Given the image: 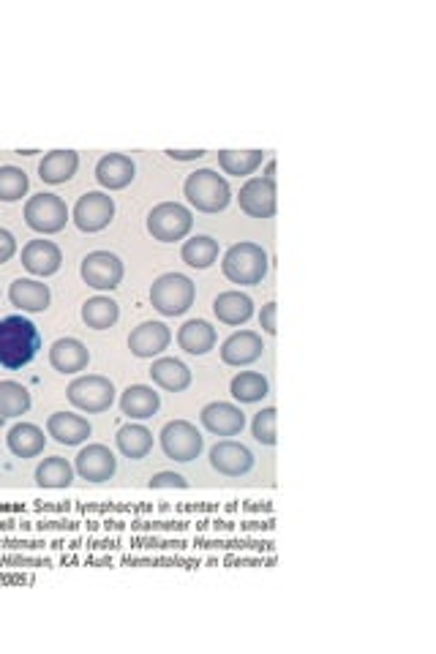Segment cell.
<instances>
[{
  "instance_id": "6da1fadb",
  "label": "cell",
  "mask_w": 436,
  "mask_h": 654,
  "mask_svg": "<svg viewBox=\"0 0 436 654\" xmlns=\"http://www.w3.org/2000/svg\"><path fill=\"white\" fill-rule=\"evenodd\" d=\"M41 349L39 325L25 314H11L0 319V368L22 371L30 366Z\"/></svg>"
},
{
  "instance_id": "7a4b0ae2",
  "label": "cell",
  "mask_w": 436,
  "mask_h": 654,
  "mask_svg": "<svg viewBox=\"0 0 436 654\" xmlns=\"http://www.w3.org/2000/svg\"><path fill=\"white\" fill-rule=\"evenodd\" d=\"M268 268V251L259 246V243H251V240L235 243L224 254V259H221L224 276L232 284H240V287H257V284H262V278L268 276Z\"/></svg>"
},
{
  "instance_id": "3957f363",
  "label": "cell",
  "mask_w": 436,
  "mask_h": 654,
  "mask_svg": "<svg viewBox=\"0 0 436 654\" xmlns=\"http://www.w3.org/2000/svg\"><path fill=\"white\" fill-rule=\"evenodd\" d=\"M183 194L189 199L191 208L199 213H221L232 202V189L224 175H218L216 169H197L191 172L183 183Z\"/></svg>"
},
{
  "instance_id": "277c9868",
  "label": "cell",
  "mask_w": 436,
  "mask_h": 654,
  "mask_svg": "<svg viewBox=\"0 0 436 654\" xmlns=\"http://www.w3.org/2000/svg\"><path fill=\"white\" fill-rule=\"evenodd\" d=\"M197 300V284L183 273H164L150 287V306L161 317H180L186 314Z\"/></svg>"
},
{
  "instance_id": "5b68a950",
  "label": "cell",
  "mask_w": 436,
  "mask_h": 654,
  "mask_svg": "<svg viewBox=\"0 0 436 654\" xmlns=\"http://www.w3.org/2000/svg\"><path fill=\"white\" fill-rule=\"evenodd\" d=\"M22 216H25V224H28L33 232H39V235H55L60 229H66L71 210L63 197L50 194V191H41V194H33V197L25 202Z\"/></svg>"
},
{
  "instance_id": "8992f818",
  "label": "cell",
  "mask_w": 436,
  "mask_h": 654,
  "mask_svg": "<svg viewBox=\"0 0 436 654\" xmlns=\"http://www.w3.org/2000/svg\"><path fill=\"white\" fill-rule=\"evenodd\" d=\"M66 398L74 409L85 415H101L115 404V385L101 374H85L66 387Z\"/></svg>"
},
{
  "instance_id": "52a82bcc",
  "label": "cell",
  "mask_w": 436,
  "mask_h": 654,
  "mask_svg": "<svg viewBox=\"0 0 436 654\" xmlns=\"http://www.w3.org/2000/svg\"><path fill=\"white\" fill-rule=\"evenodd\" d=\"M194 229V213L180 202H159L148 213V232L159 243H178Z\"/></svg>"
},
{
  "instance_id": "ba28073f",
  "label": "cell",
  "mask_w": 436,
  "mask_h": 654,
  "mask_svg": "<svg viewBox=\"0 0 436 654\" xmlns=\"http://www.w3.org/2000/svg\"><path fill=\"white\" fill-rule=\"evenodd\" d=\"M159 442L164 456L178 461V464H189V461L199 458V453H202L205 436L199 434V428L194 423H189V420H169L167 426L161 428Z\"/></svg>"
},
{
  "instance_id": "9c48e42d",
  "label": "cell",
  "mask_w": 436,
  "mask_h": 654,
  "mask_svg": "<svg viewBox=\"0 0 436 654\" xmlns=\"http://www.w3.org/2000/svg\"><path fill=\"white\" fill-rule=\"evenodd\" d=\"M123 259L112 251H90L88 257L82 259L80 276L88 287L99 289V292H112L120 287L123 281Z\"/></svg>"
},
{
  "instance_id": "30bf717a",
  "label": "cell",
  "mask_w": 436,
  "mask_h": 654,
  "mask_svg": "<svg viewBox=\"0 0 436 654\" xmlns=\"http://www.w3.org/2000/svg\"><path fill=\"white\" fill-rule=\"evenodd\" d=\"M71 218L80 232H101L112 224L115 218V199L109 197L107 191H88L77 199V205L71 210Z\"/></svg>"
},
{
  "instance_id": "8fae6325",
  "label": "cell",
  "mask_w": 436,
  "mask_h": 654,
  "mask_svg": "<svg viewBox=\"0 0 436 654\" xmlns=\"http://www.w3.org/2000/svg\"><path fill=\"white\" fill-rule=\"evenodd\" d=\"M254 461H257L254 453L243 442H235V439H221V442L210 447V466L224 477L248 475L254 469Z\"/></svg>"
},
{
  "instance_id": "7c38bea8",
  "label": "cell",
  "mask_w": 436,
  "mask_h": 654,
  "mask_svg": "<svg viewBox=\"0 0 436 654\" xmlns=\"http://www.w3.org/2000/svg\"><path fill=\"white\" fill-rule=\"evenodd\" d=\"M74 472L88 480V483H107L118 472V458L107 445H88L82 447L74 458Z\"/></svg>"
},
{
  "instance_id": "4fadbf2b",
  "label": "cell",
  "mask_w": 436,
  "mask_h": 654,
  "mask_svg": "<svg viewBox=\"0 0 436 654\" xmlns=\"http://www.w3.org/2000/svg\"><path fill=\"white\" fill-rule=\"evenodd\" d=\"M240 210L251 218H273L278 210L276 183L265 178H248L238 194Z\"/></svg>"
},
{
  "instance_id": "5bb4252c",
  "label": "cell",
  "mask_w": 436,
  "mask_h": 654,
  "mask_svg": "<svg viewBox=\"0 0 436 654\" xmlns=\"http://www.w3.org/2000/svg\"><path fill=\"white\" fill-rule=\"evenodd\" d=\"M199 423L213 436H238L246 428V412L229 401H210L208 407L199 412Z\"/></svg>"
},
{
  "instance_id": "9a60e30c",
  "label": "cell",
  "mask_w": 436,
  "mask_h": 654,
  "mask_svg": "<svg viewBox=\"0 0 436 654\" xmlns=\"http://www.w3.org/2000/svg\"><path fill=\"white\" fill-rule=\"evenodd\" d=\"M172 344V330L164 322H142L129 333V349L134 357L153 360Z\"/></svg>"
},
{
  "instance_id": "2e32d148",
  "label": "cell",
  "mask_w": 436,
  "mask_h": 654,
  "mask_svg": "<svg viewBox=\"0 0 436 654\" xmlns=\"http://www.w3.org/2000/svg\"><path fill=\"white\" fill-rule=\"evenodd\" d=\"M262 355H265V341L257 330H238L221 344V360L232 368L251 366Z\"/></svg>"
},
{
  "instance_id": "e0dca14e",
  "label": "cell",
  "mask_w": 436,
  "mask_h": 654,
  "mask_svg": "<svg viewBox=\"0 0 436 654\" xmlns=\"http://www.w3.org/2000/svg\"><path fill=\"white\" fill-rule=\"evenodd\" d=\"M63 265V251L58 243L52 240H30L22 246V268L28 270L30 276H55Z\"/></svg>"
},
{
  "instance_id": "ac0fdd59",
  "label": "cell",
  "mask_w": 436,
  "mask_h": 654,
  "mask_svg": "<svg viewBox=\"0 0 436 654\" xmlns=\"http://www.w3.org/2000/svg\"><path fill=\"white\" fill-rule=\"evenodd\" d=\"M134 178H137V164L126 153H107L96 164V180H99L101 189L120 191L131 186Z\"/></svg>"
},
{
  "instance_id": "d6986e66",
  "label": "cell",
  "mask_w": 436,
  "mask_h": 654,
  "mask_svg": "<svg viewBox=\"0 0 436 654\" xmlns=\"http://www.w3.org/2000/svg\"><path fill=\"white\" fill-rule=\"evenodd\" d=\"M9 300L22 314H41L50 308L52 292L39 278H17L9 287Z\"/></svg>"
},
{
  "instance_id": "ffe728a7",
  "label": "cell",
  "mask_w": 436,
  "mask_h": 654,
  "mask_svg": "<svg viewBox=\"0 0 436 654\" xmlns=\"http://www.w3.org/2000/svg\"><path fill=\"white\" fill-rule=\"evenodd\" d=\"M90 363V349L82 344L80 338H58L50 347V366L63 374V377H74L85 371Z\"/></svg>"
},
{
  "instance_id": "44dd1931",
  "label": "cell",
  "mask_w": 436,
  "mask_h": 654,
  "mask_svg": "<svg viewBox=\"0 0 436 654\" xmlns=\"http://www.w3.org/2000/svg\"><path fill=\"white\" fill-rule=\"evenodd\" d=\"M90 434H93V426L88 423V417L74 415V412H52L47 417V436H52L58 445H82Z\"/></svg>"
},
{
  "instance_id": "7402d4cb",
  "label": "cell",
  "mask_w": 436,
  "mask_h": 654,
  "mask_svg": "<svg viewBox=\"0 0 436 654\" xmlns=\"http://www.w3.org/2000/svg\"><path fill=\"white\" fill-rule=\"evenodd\" d=\"M150 379L167 393H183L191 385V368L178 357H156L150 366Z\"/></svg>"
},
{
  "instance_id": "603a6c76",
  "label": "cell",
  "mask_w": 436,
  "mask_h": 654,
  "mask_svg": "<svg viewBox=\"0 0 436 654\" xmlns=\"http://www.w3.org/2000/svg\"><path fill=\"white\" fill-rule=\"evenodd\" d=\"M213 314H216L218 322H224L229 327L246 325L248 319L254 317V300L240 289H227L213 300Z\"/></svg>"
},
{
  "instance_id": "cb8c5ba5",
  "label": "cell",
  "mask_w": 436,
  "mask_h": 654,
  "mask_svg": "<svg viewBox=\"0 0 436 654\" xmlns=\"http://www.w3.org/2000/svg\"><path fill=\"white\" fill-rule=\"evenodd\" d=\"M161 407V396L150 385H129L120 396V412L129 420H150Z\"/></svg>"
},
{
  "instance_id": "d4e9b609",
  "label": "cell",
  "mask_w": 436,
  "mask_h": 654,
  "mask_svg": "<svg viewBox=\"0 0 436 654\" xmlns=\"http://www.w3.org/2000/svg\"><path fill=\"white\" fill-rule=\"evenodd\" d=\"M80 169V153L77 150H50L39 161V178L50 186L69 183Z\"/></svg>"
},
{
  "instance_id": "484cf974",
  "label": "cell",
  "mask_w": 436,
  "mask_h": 654,
  "mask_svg": "<svg viewBox=\"0 0 436 654\" xmlns=\"http://www.w3.org/2000/svg\"><path fill=\"white\" fill-rule=\"evenodd\" d=\"M178 344L186 355L202 357L208 355L210 349H216L218 333L216 327L205 322V319H189L183 322L178 330Z\"/></svg>"
},
{
  "instance_id": "4316f807",
  "label": "cell",
  "mask_w": 436,
  "mask_h": 654,
  "mask_svg": "<svg viewBox=\"0 0 436 654\" xmlns=\"http://www.w3.org/2000/svg\"><path fill=\"white\" fill-rule=\"evenodd\" d=\"M6 445L17 458H36L44 453V445H47V436L41 431L36 423H17L11 426L9 436H6Z\"/></svg>"
},
{
  "instance_id": "83f0119b",
  "label": "cell",
  "mask_w": 436,
  "mask_h": 654,
  "mask_svg": "<svg viewBox=\"0 0 436 654\" xmlns=\"http://www.w3.org/2000/svg\"><path fill=\"white\" fill-rule=\"evenodd\" d=\"M115 445H118L120 456L123 458L142 461V458H148L150 450H153V434H150V428H145L142 423H129V426H123L118 431Z\"/></svg>"
},
{
  "instance_id": "f1b7e54d",
  "label": "cell",
  "mask_w": 436,
  "mask_h": 654,
  "mask_svg": "<svg viewBox=\"0 0 436 654\" xmlns=\"http://www.w3.org/2000/svg\"><path fill=\"white\" fill-rule=\"evenodd\" d=\"M229 393L238 404H259L270 393V382L259 371H240L229 382Z\"/></svg>"
},
{
  "instance_id": "f546056e",
  "label": "cell",
  "mask_w": 436,
  "mask_h": 654,
  "mask_svg": "<svg viewBox=\"0 0 436 654\" xmlns=\"http://www.w3.org/2000/svg\"><path fill=\"white\" fill-rule=\"evenodd\" d=\"M265 164L262 150H218V167L232 178H251Z\"/></svg>"
},
{
  "instance_id": "4dcf8cb0",
  "label": "cell",
  "mask_w": 436,
  "mask_h": 654,
  "mask_svg": "<svg viewBox=\"0 0 436 654\" xmlns=\"http://www.w3.org/2000/svg\"><path fill=\"white\" fill-rule=\"evenodd\" d=\"M218 240L210 238V235H194L183 243L180 248V259L194 270H208L216 265L218 259Z\"/></svg>"
},
{
  "instance_id": "1f68e13d",
  "label": "cell",
  "mask_w": 436,
  "mask_h": 654,
  "mask_svg": "<svg viewBox=\"0 0 436 654\" xmlns=\"http://www.w3.org/2000/svg\"><path fill=\"white\" fill-rule=\"evenodd\" d=\"M120 319V306L107 295H96L82 303V322L90 330H109Z\"/></svg>"
},
{
  "instance_id": "d6a6232c",
  "label": "cell",
  "mask_w": 436,
  "mask_h": 654,
  "mask_svg": "<svg viewBox=\"0 0 436 654\" xmlns=\"http://www.w3.org/2000/svg\"><path fill=\"white\" fill-rule=\"evenodd\" d=\"M74 466L66 461V458L52 456L44 458L39 466H36V486L41 488H69L74 483Z\"/></svg>"
},
{
  "instance_id": "836d02e7",
  "label": "cell",
  "mask_w": 436,
  "mask_h": 654,
  "mask_svg": "<svg viewBox=\"0 0 436 654\" xmlns=\"http://www.w3.org/2000/svg\"><path fill=\"white\" fill-rule=\"evenodd\" d=\"M30 390L22 382H14V379H3L0 382V417H22L30 412Z\"/></svg>"
},
{
  "instance_id": "e575fe53",
  "label": "cell",
  "mask_w": 436,
  "mask_h": 654,
  "mask_svg": "<svg viewBox=\"0 0 436 654\" xmlns=\"http://www.w3.org/2000/svg\"><path fill=\"white\" fill-rule=\"evenodd\" d=\"M30 189L28 172L14 164L0 167V202H20Z\"/></svg>"
},
{
  "instance_id": "d590c367",
  "label": "cell",
  "mask_w": 436,
  "mask_h": 654,
  "mask_svg": "<svg viewBox=\"0 0 436 654\" xmlns=\"http://www.w3.org/2000/svg\"><path fill=\"white\" fill-rule=\"evenodd\" d=\"M276 415H278L276 409L265 407L262 412H257V415H254V420H251V434H254V439H257L259 445L273 447L278 442Z\"/></svg>"
},
{
  "instance_id": "8d00e7d4",
  "label": "cell",
  "mask_w": 436,
  "mask_h": 654,
  "mask_svg": "<svg viewBox=\"0 0 436 654\" xmlns=\"http://www.w3.org/2000/svg\"><path fill=\"white\" fill-rule=\"evenodd\" d=\"M150 488H189V480L178 472H156L150 477Z\"/></svg>"
},
{
  "instance_id": "74e56055",
  "label": "cell",
  "mask_w": 436,
  "mask_h": 654,
  "mask_svg": "<svg viewBox=\"0 0 436 654\" xmlns=\"http://www.w3.org/2000/svg\"><path fill=\"white\" fill-rule=\"evenodd\" d=\"M276 314H278V303H265L262 311H259V327L268 333V336H276Z\"/></svg>"
},
{
  "instance_id": "f35d334b",
  "label": "cell",
  "mask_w": 436,
  "mask_h": 654,
  "mask_svg": "<svg viewBox=\"0 0 436 654\" xmlns=\"http://www.w3.org/2000/svg\"><path fill=\"white\" fill-rule=\"evenodd\" d=\"M14 254H17V238L11 235L9 229L0 227V265H6Z\"/></svg>"
},
{
  "instance_id": "ab89813d",
  "label": "cell",
  "mask_w": 436,
  "mask_h": 654,
  "mask_svg": "<svg viewBox=\"0 0 436 654\" xmlns=\"http://www.w3.org/2000/svg\"><path fill=\"white\" fill-rule=\"evenodd\" d=\"M164 153H167V159H172V161H199L202 156H205V150H175V148H169V150H164Z\"/></svg>"
},
{
  "instance_id": "60d3db41",
  "label": "cell",
  "mask_w": 436,
  "mask_h": 654,
  "mask_svg": "<svg viewBox=\"0 0 436 654\" xmlns=\"http://www.w3.org/2000/svg\"><path fill=\"white\" fill-rule=\"evenodd\" d=\"M262 178L268 180V183H276V159L265 161V175Z\"/></svg>"
},
{
  "instance_id": "b9f144b4",
  "label": "cell",
  "mask_w": 436,
  "mask_h": 654,
  "mask_svg": "<svg viewBox=\"0 0 436 654\" xmlns=\"http://www.w3.org/2000/svg\"><path fill=\"white\" fill-rule=\"evenodd\" d=\"M3 423H6V417H0V428H3Z\"/></svg>"
}]
</instances>
